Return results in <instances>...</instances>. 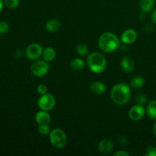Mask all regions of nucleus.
I'll use <instances>...</instances> for the list:
<instances>
[{
    "instance_id": "obj_1",
    "label": "nucleus",
    "mask_w": 156,
    "mask_h": 156,
    "mask_svg": "<svg viewBox=\"0 0 156 156\" xmlns=\"http://www.w3.org/2000/svg\"><path fill=\"white\" fill-rule=\"evenodd\" d=\"M112 101L117 105H125L131 98L130 87L124 82H120L114 85L111 91Z\"/></svg>"
},
{
    "instance_id": "obj_2",
    "label": "nucleus",
    "mask_w": 156,
    "mask_h": 156,
    "mask_svg": "<svg viewBox=\"0 0 156 156\" xmlns=\"http://www.w3.org/2000/svg\"><path fill=\"white\" fill-rule=\"evenodd\" d=\"M120 40L112 32H105L98 38V44L101 50L105 53H113L120 47Z\"/></svg>"
},
{
    "instance_id": "obj_3",
    "label": "nucleus",
    "mask_w": 156,
    "mask_h": 156,
    "mask_svg": "<svg viewBox=\"0 0 156 156\" xmlns=\"http://www.w3.org/2000/svg\"><path fill=\"white\" fill-rule=\"evenodd\" d=\"M87 65L92 73L101 74L107 68L106 58L102 53L92 52L87 57Z\"/></svg>"
},
{
    "instance_id": "obj_4",
    "label": "nucleus",
    "mask_w": 156,
    "mask_h": 156,
    "mask_svg": "<svg viewBox=\"0 0 156 156\" xmlns=\"http://www.w3.org/2000/svg\"><path fill=\"white\" fill-rule=\"evenodd\" d=\"M49 138L51 145L56 149H62L67 143L66 134L60 128L52 129L49 134Z\"/></svg>"
},
{
    "instance_id": "obj_5",
    "label": "nucleus",
    "mask_w": 156,
    "mask_h": 156,
    "mask_svg": "<svg viewBox=\"0 0 156 156\" xmlns=\"http://www.w3.org/2000/svg\"><path fill=\"white\" fill-rule=\"evenodd\" d=\"M49 69H50V66L48 65V62H46L44 59H37L31 64L30 71L34 76L41 78L47 74Z\"/></svg>"
},
{
    "instance_id": "obj_6",
    "label": "nucleus",
    "mask_w": 156,
    "mask_h": 156,
    "mask_svg": "<svg viewBox=\"0 0 156 156\" xmlns=\"http://www.w3.org/2000/svg\"><path fill=\"white\" fill-rule=\"evenodd\" d=\"M37 106L41 110L50 111L53 110L56 106V98L50 93L41 95L37 101Z\"/></svg>"
},
{
    "instance_id": "obj_7",
    "label": "nucleus",
    "mask_w": 156,
    "mask_h": 156,
    "mask_svg": "<svg viewBox=\"0 0 156 156\" xmlns=\"http://www.w3.org/2000/svg\"><path fill=\"white\" fill-rule=\"evenodd\" d=\"M44 48L42 46L37 43H33L27 46L25 50V55L30 60H37L42 57Z\"/></svg>"
},
{
    "instance_id": "obj_8",
    "label": "nucleus",
    "mask_w": 156,
    "mask_h": 156,
    "mask_svg": "<svg viewBox=\"0 0 156 156\" xmlns=\"http://www.w3.org/2000/svg\"><path fill=\"white\" fill-rule=\"evenodd\" d=\"M146 114V108H144V105L137 104V105L133 106L129 111V117L133 121H140L144 117Z\"/></svg>"
},
{
    "instance_id": "obj_9",
    "label": "nucleus",
    "mask_w": 156,
    "mask_h": 156,
    "mask_svg": "<svg viewBox=\"0 0 156 156\" xmlns=\"http://www.w3.org/2000/svg\"><path fill=\"white\" fill-rule=\"evenodd\" d=\"M137 32L134 29L129 28L126 29V30L123 32L121 35V38H120V41L123 43V44H132L136 41L137 39Z\"/></svg>"
},
{
    "instance_id": "obj_10",
    "label": "nucleus",
    "mask_w": 156,
    "mask_h": 156,
    "mask_svg": "<svg viewBox=\"0 0 156 156\" xmlns=\"http://www.w3.org/2000/svg\"><path fill=\"white\" fill-rule=\"evenodd\" d=\"M34 119L38 125L50 124L51 121V116L49 114L48 111L41 110L35 114Z\"/></svg>"
},
{
    "instance_id": "obj_11",
    "label": "nucleus",
    "mask_w": 156,
    "mask_h": 156,
    "mask_svg": "<svg viewBox=\"0 0 156 156\" xmlns=\"http://www.w3.org/2000/svg\"><path fill=\"white\" fill-rule=\"evenodd\" d=\"M114 149V142L109 139H104L98 144V150L102 154L108 153Z\"/></svg>"
},
{
    "instance_id": "obj_12",
    "label": "nucleus",
    "mask_w": 156,
    "mask_h": 156,
    "mask_svg": "<svg viewBox=\"0 0 156 156\" xmlns=\"http://www.w3.org/2000/svg\"><path fill=\"white\" fill-rule=\"evenodd\" d=\"M90 90L91 92L97 95H101L105 94L107 90L106 85L104 82H100V81H95L93 82L90 85Z\"/></svg>"
},
{
    "instance_id": "obj_13",
    "label": "nucleus",
    "mask_w": 156,
    "mask_h": 156,
    "mask_svg": "<svg viewBox=\"0 0 156 156\" xmlns=\"http://www.w3.org/2000/svg\"><path fill=\"white\" fill-rule=\"evenodd\" d=\"M120 66L122 69L126 73H131L134 69L135 62L133 59L129 56H124L120 61Z\"/></svg>"
},
{
    "instance_id": "obj_14",
    "label": "nucleus",
    "mask_w": 156,
    "mask_h": 156,
    "mask_svg": "<svg viewBox=\"0 0 156 156\" xmlns=\"http://www.w3.org/2000/svg\"><path fill=\"white\" fill-rule=\"evenodd\" d=\"M139 5L142 12L144 13H149L152 12L155 7V0H140Z\"/></svg>"
},
{
    "instance_id": "obj_15",
    "label": "nucleus",
    "mask_w": 156,
    "mask_h": 156,
    "mask_svg": "<svg viewBox=\"0 0 156 156\" xmlns=\"http://www.w3.org/2000/svg\"><path fill=\"white\" fill-rule=\"evenodd\" d=\"M56 56V51L54 48H53V47H47V48L44 49L42 58L44 60L46 61V62H49L54 60Z\"/></svg>"
},
{
    "instance_id": "obj_16",
    "label": "nucleus",
    "mask_w": 156,
    "mask_h": 156,
    "mask_svg": "<svg viewBox=\"0 0 156 156\" xmlns=\"http://www.w3.org/2000/svg\"><path fill=\"white\" fill-rule=\"evenodd\" d=\"M61 27V22L57 19H50L45 24V29L48 32L53 33L59 30Z\"/></svg>"
},
{
    "instance_id": "obj_17",
    "label": "nucleus",
    "mask_w": 156,
    "mask_h": 156,
    "mask_svg": "<svg viewBox=\"0 0 156 156\" xmlns=\"http://www.w3.org/2000/svg\"><path fill=\"white\" fill-rule=\"evenodd\" d=\"M146 111L149 118L156 120V100L149 101L146 108Z\"/></svg>"
},
{
    "instance_id": "obj_18",
    "label": "nucleus",
    "mask_w": 156,
    "mask_h": 156,
    "mask_svg": "<svg viewBox=\"0 0 156 156\" xmlns=\"http://www.w3.org/2000/svg\"><path fill=\"white\" fill-rule=\"evenodd\" d=\"M85 61L81 58H75L70 62V66L75 71H81L85 67Z\"/></svg>"
},
{
    "instance_id": "obj_19",
    "label": "nucleus",
    "mask_w": 156,
    "mask_h": 156,
    "mask_svg": "<svg viewBox=\"0 0 156 156\" xmlns=\"http://www.w3.org/2000/svg\"><path fill=\"white\" fill-rule=\"evenodd\" d=\"M145 85V80L142 76H136L135 78L131 80L130 82V86L132 88H136V89H139L143 87Z\"/></svg>"
},
{
    "instance_id": "obj_20",
    "label": "nucleus",
    "mask_w": 156,
    "mask_h": 156,
    "mask_svg": "<svg viewBox=\"0 0 156 156\" xmlns=\"http://www.w3.org/2000/svg\"><path fill=\"white\" fill-rule=\"evenodd\" d=\"M76 53L81 56H87L88 53V47L86 44H77V46L76 47Z\"/></svg>"
},
{
    "instance_id": "obj_21",
    "label": "nucleus",
    "mask_w": 156,
    "mask_h": 156,
    "mask_svg": "<svg viewBox=\"0 0 156 156\" xmlns=\"http://www.w3.org/2000/svg\"><path fill=\"white\" fill-rule=\"evenodd\" d=\"M38 133L42 136H48L50 133V128L49 126V124H43L38 125L37 127Z\"/></svg>"
},
{
    "instance_id": "obj_22",
    "label": "nucleus",
    "mask_w": 156,
    "mask_h": 156,
    "mask_svg": "<svg viewBox=\"0 0 156 156\" xmlns=\"http://www.w3.org/2000/svg\"><path fill=\"white\" fill-rule=\"evenodd\" d=\"M19 0H4V5L9 9H15L19 5Z\"/></svg>"
},
{
    "instance_id": "obj_23",
    "label": "nucleus",
    "mask_w": 156,
    "mask_h": 156,
    "mask_svg": "<svg viewBox=\"0 0 156 156\" xmlns=\"http://www.w3.org/2000/svg\"><path fill=\"white\" fill-rule=\"evenodd\" d=\"M136 101L138 105H144L147 103V98L144 94L140 93V94H138L136 96Z\"/></svg>"
},
{
    "instance_id": "obj_24",
    "label": "nucleus",
    "mask_w": 156,
    "mask_h": 156,
    "mask_svg": "<svg viewBox=\"0 0 156 156\" xmlns=\"http://www.w3.org/2000/svg\"><path fill=\"white\" fill-rule=\"evenodd\" d=\"M9 30V24L6 21H0V34H6Z\"/></svg>"
},
{
    "instance_id": "obj_25",
    "label": "nucleus",
    "mask_w": 156,
    "mask_h": 156,
    "mask_svg": "<svg viewBox=\"0 0 156 156\" xmlns=\"http://www.w3.org/2000/svg\"><path fill=\"white\" fill-rule=\"evenodd\" d=\"M47 91H48V88H47V87L45 85H44V84H41V85H39L37 87V91L38 94H41V95L47 94Z\"/></svg>"
},
{
    "instance_id": "obj_26",
    "label": "nucleus",
    "mask_w": 156,
    "mask_h": 156,
    "mask_svg": "<svg viewBox=\"0 0 156 156\" xmlns=\"http://www.w3.org/2000/svg\"><path fill=\"white\" fill-rule=\"evenodd\" d=\"M145 155L146 156H156V147L155 146H149L146 149Z\"/></svg>"
},
{
    "instance_id": "obj_27",
    "label": "nucleus",
    "mask_w": 156,
    "mask_h": 156,
    "mask_svg": "<svg viewBox=\"0 0 156 156\" xmlns=\"http://www.w3.org/2000/svg\"><path fill=\"white\" fill-rule=\"evenodd\" d=\"M114 156H129V154L125 151H117L114 154Z\"/></svg>"
},
{
    "instance_id": "obj_28",
    "label": "nucleus",
    "mask_w": 156,
    "mask_h": 156,
    "mask_svg": "<svg viewBox=\"0 0 156 156\" xmlns=\"http://www.w3.org/2000/svg\"><path fill=\"white\" fill-rule=\"evenodd\" d=\"M151 19H152V22L156 24V9L153 10V12H152V15H151Z\"/></svg>"
},
{
    "instance_id": "obj_29",
    "label": "nucleus",
    "mask_w": 156,
    "mask_h": 156,
    "mask_svg": "<svg viewBox=\"0 0 156 156\" xmlns=\"http://www.w3.org/2000/svg\"><path fill=\"white\" fill-rule=\"evenodd\" d=\"M3 5H4V1H2V0H0V12L2 10Z\"/></svg>"
},
{
    "instance_id": "obj_30",
    "label": "nucleus",
    "mask_w": 156,
    "mask_h": 156,
    "mask_svg": "<svg viewBox=\"0 0 156 156\" xmlns=\"http://www.w3.org/2000/svg\"><path fill=\"white\" fill-rule=\"evenodd\" d=\"M153 133L154 134H155V136H156V123L154 124L153 126Z\"/></svg>"
}]
</instances>
